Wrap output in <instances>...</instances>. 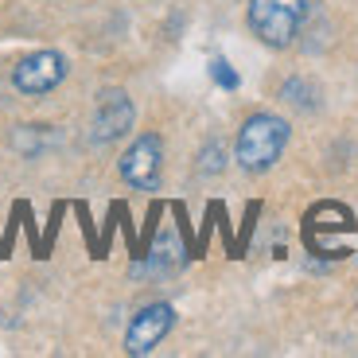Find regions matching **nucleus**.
<instances>
[{
	"label": "nucleus",
	"instance_id": "obj_1",
	"mask_svg": "<svg viewBox=\"0 0 358 358\" xmlns=\"http://www.w3.org/2000/svg\"><path fill=\"white\" fill-rule=\"evenodd\" d=\"M288 136H292V129H288L285 117H277V113H253V117H245V125L238 129L234 160L242 164V171L261 176V171H268L280 156H285Z\"/></svg>",
	"mask_w": 358,
	"mask_h": 358
},
{
	"label": "nucleus",
	"instance_id": "obj_2",
	"mask_svg": "<svg viewBox=\"0 0 358 358\" xmlns=\"http://www.w3.org/2000/svg\"><path fill=\"white\" fill-rule=\"evenodd\" d=\"M308 20V0H250V31L265 47H292Z\"/></svg>",
	"mask_w": 358,
	"mask_h": 358
},
{
	"label": "nucleus",
	"instance_id": "obj_3",
	"mask_svg": "<svg viewBox=\"0 0 358 358\" xmlns=\"http://www.w3.org/2000/svg\"><path fill=\"white\" fill-rule=\"evenodd\" d=\"M160 168H164V141L156 133H141L117 164L121 179L136 191H160Z\"/></svg>",
	"mask_w": 358,
	"mask_h": 358
},
{
	"label": "nucleus",
	"instance_id": "obj_4",
	"mask_svg": "<svg viewBox=\"0 0 358 358\" xmlns=\"http://www.w3.org/2000/svg\"><path fill=\"white\" fill-rule=\"evenodd\" d=\"M66 78V59L59 51H31L12 66V86L24 98H43Z\"/></svg>",
	"mask_w": 358,
	"mask_h": 358
},
{
	"label": "nucleus",
	"instance_id": "obj_5",
	"mask_svg": "<svg viewBox=\"0 0 358 358\" xmlns=\"http://www.w3.org/2000/svg\"><path fill=\"white\" fill-rule=\"evenodd\" d=\"M176 327V308L171 304H144L141 312L133 315V323H129L125 331V350L129 355H152L156 347H160L164 339H168V331Z\"/></svg>",
	"mask_w": 358,
	"mask_h": 358
},
{
	"label": "nucleus",
	"instance_id": "obj_6",
	"mask_svg": "<svg viewBox=\"0 0 358 358\" xmlns=\"http://www.w3.org/2000/svg\"><path fill=\"white\" fill-rule=\"evenodd\" d=\"M136 121V109L133 98L125 90H106L98 98V109H94V121H90V141L94 144H113L133 129Z\"/></svg>",
	"mask_w": 358,
	"mask_h": 358
},
{
	"label": "nucleus",
	"instance_id": "obj_7",
	"mask_svg": "<svg viewBox=\"0 0 358 358\" xmlns=\"http://www.w3.org/2000/svg\"><path fill=\"white\" fill-rule=\"evenodd\" d=\"M141 257H148V265H144V261H136L133 273H144V268H148L152 277H168V273H176V268L183 265V250L176 245V238H171V234H164L160 245H156V250H144Z\"/></svg>",
	"mask_w": 358,
	"mask_h": 358
},
{
	"label": "nucleus",
	"instance_id": "obj_8",
	"mask_svg": "<svg viewBox=\"0 0 358 358\" xmlns=\"http://www.w3.org/2000/svg\"><path fill=\"white\" fill-rule=\"evenodd\" d=\"M226 168V152H222V144H206L203 152H199V171L203 176H215V171H222Z\"/></svg>",
	"mask_w": 358,
	"mask_h": 358
},
{
	"label": "nucleus",
	"instance_id": "obj_9",
	"mask_svg": "<svg viewBox=\"0 0 358 358\" xmlns=\"http://www.w3.org/2000/svg\"><path fill=\"white\" fill-rule=\"evenodd\" d=\"M210 78H215L222 90H238V71H234L226 59H210Z\"/></svg>",
	"mask_w": 358,
	"mask_h": 358
},
{
	"label": "nucleus",
	"instance_id": "obj_10",
	"mask_svg": "<svg viewBox=\"0 0 358 358\" xmlns=\"http://www.w3.org/2000/svg\"><path fill=\"white\" fill-rule=\"evenodd\" d=\"M304 94H312V86H308V82H300V78H292V82H285V86H280V98L285 101H296V106H312V101L304 98Z\"/></svg>",
	"mask_w": 358,
	"mask_h": 358
}]
</instances>
